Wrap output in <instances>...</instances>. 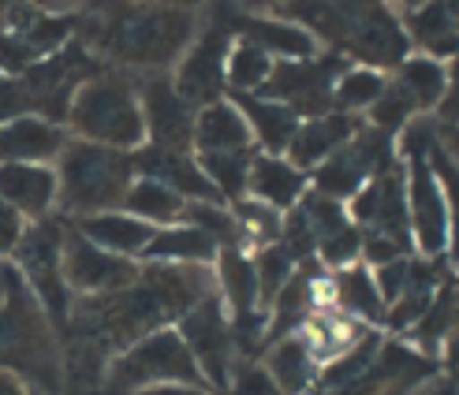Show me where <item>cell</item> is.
<instances>
[{"label":"cell","mask_w":459,"mask_h":395,"mask_svg":"<svg viewBox=\"0 0 459 395\" xmlns=\"http://www.w3.org/2000/svg\"><path fill=\"white\" fill-rule=\"evenodd\" d=\"M202 27L195 12L153 8V4H120L94 22V49L124 72L169 75L191 49Z\"/></svg>","instance_id":"obj_1"},{"label":"cell","mask_w":459,"mask_h":395,"mask_svg":"<svg viewBox=\"0 0 459 395\" xmlns=\"http://www.w3.org/2000/svg\"><path fill=\"white\" fill-rule=\"evenodd\" d=\"M67 134L82 142H98L108 150L134 153L146 146V120L139 105V86L124 72H98L90 75L67 105Z\"/></svg>","instance_id":"obj_2"},{"label":"cell","mask_w":459,"mask_h":395,"mask_svg":"<svg viewBox=\"0 0 459 395\" xmlns=\"http://www.w3.org/2000/svg\"><path fill=\"white\" fill-rule=\"evenodd\" d=\"M0 369L27 377L45 391H60L64 384V358L53 336V321L45 317L22 272L0 298Z\"/></svg>","instance_id":"obj_3"},{"label":"cell","mask_w":459,"mask_h":395,"mask_svg":"<svg viewBox=\"0 0 459 395\" xmlns=\"http://www.w3.org/2000/svg\"><path fill=\"white\" fill-rule=\"evenodd\" d=\"M56 183H60L56 205L72 220L124 209L127 187L134 183V153L67 138L64 153L56 157Z\"/></svg>","instance_id":"obj_4"},{"label":"cell","mask_w":459,"mask_h":395,"mask_svg":"<svg viewBox=\"0 0 459 395\" xmlns=\"http://www.w3.org/2000/svg\"><path fill=\"white\" fill-rule=\"evenodd\" d=\"M153 384H195V388H210L202 377L198 362L191 358L187 343L176 329H160L143 336L139 343L124 347V351L108 362L101 395H134ZM213 391V388H210Z\"/></svg>","instance_id":"obj_5"},{"label":"cell","mask_w":459,"mask_h":395,"mask_svg":"<svg viewBox=\"0 0 459 395\" xmlns=\"http://www.w3.org/2000/svg\"><path fill=\"white\" fill-rule=\"evenodd\" d=\"M64 236L67 224L56 217L34 220L22 231V239L15 246V269L22 272V280L34 291V298L41 302L45 317H49L56 329H67V317H72V291L64 284Z\"/></svg>","instance_id":"obj_6"},{"label":"cell","mask_w":459,"mask_h":395,"mask_svg":"<svg viewBox=\"0 0 459 395\" xmlns=\"http://www.w3.org/2000/svg\"><path fill=\"white\" fill-rule=\"evenodd\" d=\"M388 160H396V138L362 124L351 142H343L329 160H321L310 172V191L348 205Z\"/></svg>","instance_id":"obj_7"},{"label":"cell","mask_w":459,"mask_h":395,"mask_svg":"<svg viewBox=\"0 0 459 395\" xmlns=\"http://www.w3.org/2000/svg\"><path fill=\"white\" fill-rule=\"evenodd\" d=\"M176 332L187 343L191 358L198 362L205 384L213 391H228V381H232V369L239 365L236 355V336H232V317H228L221 295L213 291L210 298H202L195 310H187L179 317Z\"/></svg>","instance_id":"obj_8"},{"label":"cell","mask_w":459,"mask_h":395,"mask_svg":"<svg viewBox=\"0 0 459 395\" xmlns=\"http://www.w3.org/2000/svg\"><path fill=\"white\" fill-rule=\"evenodd\" d=\"M228 53H232V30H228V22L205 19L191 41V49L172 67V82L183 94V101H191L195 108L221 101V94L228 90V79H224Z\"/></svg>","instance_id":"obj_9"},{"label":"cell","mask_w":459,"mask_h":395,"mask_svg":"<svg viewBox=\"0 0 459 395\" xmlns=\"http://www.w3.org/2000/svg\"><path fill=\"white\" fill-rule=\"evenodd\" d=\"M348 213L359 224L362 236L393 239L415 253V243H411V217H407V183H403V160L400 157L388 160V165L348 202Z\"/></svg>","instance_id":"obj_10"},{"label":"cell","mask_w":459,"mask_h":395,"mask_svg":"<svg viewBox=\"0 0 459 395\" xmlns=\"http://www.w3.org/2000/svg\"><path fill=\"white\" fill-rule=\"evenodd\" d=\"M64 284L72 295L79 298H98V295H112V291H124L127 284L139 280L143 265L131 262V258H117L101 246H94L90 239H82L75 228H67L64 236Z\"/></svg>","instance_id":"obj_11"},{"label":"cell","mask_w":459,"mask_h":395,"mask_svg":"<svg viewBox=\"0 0 459 395\" xmlns=\"http://www.w3.org/2000/svg\"><path fill=\"white\" fill-rule=\"evenodd\" d=\"M343 72L340 56H314V60H281L273 67L269 82L262 86V98H273L288 108L299 112V120L307 116L333 112V82Z\"/></svg>","instance_id":"obj_12"},{"label":"cell","mask_w":459,"mask_h":395,"mask_svg":"<svg viewBox=\"0 0 459 395\" xmlns=\"http://www.w3.org/2000/svg\"><path fill=\"white\" fill-rule=\"evenodd\" d=\"M134 86H139V105H143V120H146V146L195 153L198 108L191 101H183V94L172 82V72L143 75V79H134Z\"/></svg>","instance_id":"obj_13"},{"label":"cell","mask_w":459,"mask_h":395,"mask_svg":"<svg viewBox=\"0 0 459 395\" xmlns=\"http://www.w3.org/2000/svg\"><path fill=\"white\" fill-rule=\"evenodd\" d=\"M299 209V217L310 231V243H314V253L321 269H348L359 262L362 253V231L359 224L351 220L348 205L336 202V198H325L317 191H307L303 202L295 205Z\"/></svg>","instance_id":"obj_14"},{"label":"cell","mask_w":459,"mask_h":395,"mask_svg":"<svg viewBox=\"0 0 459 395\" xmlns=\"http://www.w3.org/2000/svg\"><path fill=\"white\" fill-rule=\"evenodd\" d=\"M228 15L232 19H224L228 22V30H232L239 41H250L255 49L269 53L273 60H314L321 53V41L299 27L295 19L288 15H258V12H239L232 0H228Z\"/></svg>","instance_id":"obj_15"},{"label":"cell","mask_w":459,"mask_h":395,"mask_svg":"<svg viewBox=\"0 0 459 395\" xmlns=\"http://www.w3.org/2000/svg\"><path fill=\"white\" fill-rule=\"evenodd\" d=\"M67 127L45 116H15L0 124V165H53L67 146Z\"/></svg>","instance_id":"obj_16"},{"label":"cell","mask_w":459,"mask_h":395,"mask_svg":"<svg viewBox=\"0 0 459 395\" xmlns=\"http://www.w3.org/2000/svg\"><path fill=\"white\" fill-rule=\"evenodd\" d=\"M56 198L60 183L53 165H0V202H8L27 224L53 217Z\"/></svg>","instance_id":"obj_17"},{"label":"cell","mask_w":459,"mask_h":395,"mask_svg":"<svg viewBox=\"0 0 459 395\" xmlns=\"http://www.w3.org/2000/svg\"><path fill=\"white\" fill-rule=\"evenodd\" d=\"M362 120L359 116H348V112H321V116H307L295 131L291 146H288V160L295 168H303L307 176L321 165V160H329L343 142H351L359 134Z\"/></svg>","instance_id":"obj_18"},{"label":"cell","mask_w":459,"mask_h":395,"mask_svg":"<svg viewBox=\"0 0 459 395\" xmlns=\"http://www.w3.org/2000/svg\"><path fill=\"white\" fill-rule=\"evenodd\" d=\"M134 176L160 179L165 187H172L176 194H183L187 202H224V198L213 191V183L205 179V172L198 168L195 153L143 146V150H134ZM224 205H228V202H224Z\"/></svg>","instance_id":"obj_19"},{"label":"cell","mask_w":459,"mask_h":395,"mask_svg":"<svg viewBox=\"0 0 459 395\" xmlns=\"http://www.w3.org/2000/svg\"><path fill=\"white\" fill-rule=\"evenodd\" d=\"M221 153H258L247 116L232 101H213L195 116V157H221Z\"/></svg>","instance_id":"obj_20"},{"label":"cell","mask_w":459,"mask_h":395,"mask_svg":"<svg viewBox=\"0 0 459 395\" xmlns=\"http://www.w3.org/2000/svg\"><path fill=\"white\" fill-rule=\"evenodd\" d=\"M310 191V176L303 168H295L288 157H273V153H258L255 165L247 176V198H255L277 213H291L295 205L303 202V194Z\"/></svg>","instance_id":"obj_21"},{"label":"cell","mask_w":459,"mask_h":395,"mask_svg":"<svg viewBox=\"0 0 459 395\" xmlns=\"http://www.w3.org/2000/svg\"><path fill=\"white\" fill-rule=\"evenodd\" d=\"M72 228L79 231L82 239H90L94 246L117 253V258H131V262H143L146 246L153 243L157 228L124 213V209H108V213H94V217H82L72 220Z\"/></svg>","instance_id":"obj_22"},{"label":"cell","mask_w":459,"mask_h":395,"mask_svg":"<svg viewBox=\"0 0 459 395\" xmlns=\"http://www.w3.org/2000/svg\"><path fill=\"white\" fill-rule=\"evenodd\" d=\"M370 332L374 329H366V324L351 321L348 313H340L336 306H325V310H310L295 336L310 347V355L321 362V369H325V365H333L336 358H343L348 351H355V347Z\"/></svg>","instance_id":"obj_23"},{"label":"cell","mask_w":459,"mask_h":395,"mask_svg":"<svg viewBox=\"0 0 459 395\" xmlns=\"http://www.w3.org/2000/svg\"><path fill=\"white\" fill-rule=\"evenodd\" d=\"M213 280H217V295L224 302L228 317H250V313H265L262 310V291H258V272H255V258L243 246H221L217 262H213Z\"/></svg>","instance_id":"obj_24"},{"label":"cell","mask_w":459,"mask_h":395,"mask_svg":"<svg viewBox=\"0 0 459 395\" xmlns=\"http://www.w3.org/2000/svg\"><path fill=\"white\" fill-rule=\"evenodd\" d=\"M333 306L340 313H348L351 321L366 324V329H385L388 306H385L381 288L374 280V269L362 262L333 272Z\"/></svg>","instance_id":"obj_25"},{"label":"cell","mask_w":459,"mask_h":395,"mask_svg":"<svg viewBox=\"0 0 459 395\" xmlns=\"http://www.w3.org/2000/svg\"><path fill=\"white\" fill-rule=\"evenodd\" d=\"M258 362L265 365V374L273 377V384H277L284 395H307L321 381V362L310 355V347L295 332L273 339Z\"/></svg>","instance_id":"obj_26"},{"label":"cell","mask_w":459,"mask_h":395,"mask_svg":"<svg viewBox=\"0 0 459 395\" xmlns=\"http://www.w3.org/2000/svg\"><path fill=\"white\" fill-rule=\"evenodd\" d=\"M393 86L411 101L419 116H433L445 101V90H448V64L445 60H433L426 53H407L396 67H393Z\"/></svg>","instance_id":"obj_27"},{"label":"cell","mask_w":459,"mask_h":395,"mask_svg":"<svg viewBox=\"0 0 459 395\" xmlns=\"http://www.w3.org/2000/svg\"><path fill=\"white\" fill-rule=\"evenodd\" d=\"M239 112L247 116L250 124V134H255V146L258 153H273V157H284L295 131H299V112L273 101V98H262V94H250V98H236Z\"/></svg>","instance_id":"obj_28"},{"label":"cell","mask_w":459,"mask_h":395,"mask_svg":"<svg viewBox=\"0 0 459 395\" xmlns=\"http://www.w3.org/2000/svg\"><path fill=\"white\" fill-rule=\"evenodd\" d=\"M217 239L205 236L195 224H172V228H157L153 243L146 246L143 262H165V265H213L217 262Z\"/></svg>","instance_id":"obj_29"},{"label":"cell","mask_w":459,"mask_h":395,"mask_svg":"<svg viewBox=\"0 0 459 395\" xmlns=\"http://www.w3.org/2000/svg\"><path fill=\"white\" fill-rule=\"evenodd\" d=\"M183 209H187V198L176 194L172 187H165L160 179H150V176H134V183L127 187V198H124V213L139 217L153 228L183 224Z\"/></svg>","instance_id":"obj_30"},{"label":"cell","mask_w":459,"mask_h":395,"mask_svg":"<svg viewBox=\"0 0 459 395\" xmlns=\"http://www.w3.org/2000/svg\"><path fill=\"white\" fill-rule=\"evenodd\" d=\"M385 86H388V72H381V67H366V64L343 67L333 82V112H348V116L370 112L381 101Z\"/></svg>","instance_id":"obj_31"},{"label":"cell","mask_w":459,"mask_h":395,"mask_svg":"<svg viewBox=\"0 0 459 395\" xmlns=\"http://www.w3.org/2000/svg\"><path fill=\"white\" fill-rule=\"evenodd\" d=\"M273 67H277V60H273L269 53L255 49L250 41H232V53H228V90H236V98H250V94H262V86L269 82Z\"/></svg>","instance_id":"obj_32"},{"label":"cell","mask_w":459,"mask_h":395,"mask_svg":"<svg viewBox=\"0 0 459 395\" xmlns=\"http://www.w3.org/2000/svg\"><path fill=\"white\" fill-rule=\"evenodd\" d=\"M429 165H433V172H437V179H441L445 205H448V253H445V262L459 276V168H455V160L445 153L441 138L429 146Z\"/></svg>","instance_id":"obj_33"},{"label":"cell","mask_w":459,"mask_h":395,"mask_svg":"<svg viewBox=\"0 0 459 395\" xmlns=\"http://www.w3.org/2000/svg\"><path fill=\"white\" fill-rule=\"evenodd\" d=\"M224 395H284L273 377L265 374L262 362H239L232 369V381H228V391Z\"/></svg>","instance_id":"obj_34"},{"label":"cell","mask_w":459,"mask_h":395,"mask_svg":"<svg viewBox=\"0 0 459 395\" xmlns=\"http://www.w3.org/2000/svg\"><path fill=\"white\" fill-rule=\"evenodd\" d=\"M433 116H437L441 127H455L459 124V53L448 60V90H445L441 108L433 112Z\"/></svg>","instance_id":"obj_35"},{"label":"cell","mask_w":459,"mask_h":395,"mask_svg":"<svg viewBox=\"0 0 459 395\" xmlns=\"http://www.w3.org/2000/svg\"><path fill=\"white\" fill-rule=\"evenodd\" d=\"M22 231H27V220H22L15 209L8 202H0V258H8V253H15Z\"/></svg>","instance_id":"obj_36"},{"label":"cell","mask_w":459,"mask_h":395,"mask_svg":"<svg viewBox=\"0 0 459 395\" xmlns=\"http://www.w3.org/2000/svg\"><path fill=\"white\" fill-rule=\"evenodd\" d=\"M22 4L41 12V15H72L75 8L86 4V0H22Z\"/></svg>","instance_id":"obj_37"},{"label":"cell","mask_w":459,"mask_h":395,"mask_svg":"<svg viewBox=\"0 0 459 395\" xmlns=\"http://www.w3.org/2000/svg\"><path fill=\"white\" fill-rule=\"evenodd\" d=\"M239 12H258V15H281L291 0H232Z\"/></svg>","instance_id":"obj_38"},{"label":"cell","mask_w":459,"mask_h":395,"mask_svg":"<svg viewBox=\"0 0 459 395\" xmlns=\"http://www.w3.org/2000/svg\"><path fill=\"white\" fill-rule=\"evenodd\" d=\"M134 395H217L210 388H195V384H153V388H143Z\"/></svg>","instance_id":"obj_39"},{"label":"cell","mask_w":459,"mask_h":395,"mask_svg":"<svg viewBox=\"0 0 459 395\" xmlns=\"http://www.w3.org/2000/svg\"><path fill=\"white\" fill-rule=\"evenodd\" d=\"M131 4H153V8H179V12H198L202 4H213V0H131Z\"/></svg>","instance_id":"obj_40"},{"label":"cell","mask_w":459,"mask_h":395,"mask_svg":"<svg viewBox=\"0 0 459 395\" xmlns=\"http://www.w3.org/2000/svg\"><path fill=\"white\" fill-rule=\"evenodd\" d=\"M381 4H385L388 12H393V15H396V19L403 22L407 15H415L419 8H426V4H429V0H381Z\"/></svg>","instance_id":"obj_41"},{"label":"cell","mask_w":459,"mask_h":395,"mask_svg":"<svg viewBox=\"0 0 459 395\" xmlns=\"http://www.w3.org/2000/svg\"><path fill=\"white\" fill-rule=\"evenodd\" d=\"M441 146H445V153L455 160V168H459V124L455 127H441Z\"/></svg>","instance_id":"obj_42"},{"label":"cell","mask_w":459,"mask_h":395,"mask_svg":"<svg viewBox=\"0 0 459 395\" xmlns=\"http://www.w3.org/2000/svg\"><path fill=\"white\" fill-rule=\"evenodd\" d=\"M0 395H27V388H22V381L15 374H4V369H0Z\"/></svg>","instance_id":"obj_43"},{"label":"cell","mask_w":459,"mask_h":395,"mask_svg":"<svg viewBox=\"0 0 459 395\" xmlns=\"http://www.w3.org/2000/svg\"><path fill=\"white\" fill-rule=\"evenodd\" d=\"M415 395H437V381H429V384H426V388H419Z\"/></svg>","instance_id":"obj_44"}]
</instances>
